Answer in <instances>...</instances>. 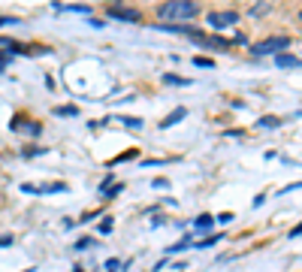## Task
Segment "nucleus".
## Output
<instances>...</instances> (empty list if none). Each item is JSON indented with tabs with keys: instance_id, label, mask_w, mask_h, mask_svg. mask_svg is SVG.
<instances>
[{
	"instance_id": "f257e3e1",
	"label": "nucleus",
	"mask_w": 302,
	"mask_h": 272,
	"mask_svg": "<svg viewBox=\"0 0 302 272\" xmlns=\"http://www.w3.org/2000/svg\"><path fill=\"white\" fill-rule=\"evenodd\" d=\"M157 12L166 21H178V18H194L200 12V6L191 3V0H169V3H160L157 6Z\"/></svg>"
},
{
	"instance_id": "f03ea898",
	"label": "nucleus",
	"mask_w": 302,
	"mask_h": 272,
	"mask_svg": "<svg viewBox=\"0 0 302 272\" xmlns=\"http://www.w3.org/2000/svg\"><path fill=\"white\" fill-rule=\"evenodd\" d=\"M284 49H290V36H269V40L251 46L254 55H284Z\"/></svg>"
},
{
	"instance_id": "7ed1b4c3",
	"label": "nucleus",
	"mask_w": 302,
	"mask_h": 272,
	"mask_svg": "<svg viewBox=\"0 0 302 272\" xmlns=\"http://www.w3.org/2000/svg\"><path fill=\"white\" fill-rule=\"evenodd\" d=\"M184 33L191 36V40H197L200 46H206V49H221V52H226L233 46V40H224V36H206V33H200V30H194V27H184Z\"/></svg>"
},
{
	"instance_id": "20e7f679",
	"label": "nucleus",
	"mask_w": 302,
	"mask_h": 272,
	"mask_svg": "<svg viewBox=\"0 0 302 272\" xmlns=\"http://www.w3.org/2000/svg\"><path fill=\"white\" fill-rule=\"evenodd\" d=\"M106 15L109 18H118V21H142V12L133 9V6H118V3H109L106 6Z\"/></svg>"
},
{
	"instance_id": "39448f33",
	"label": "nucleus",
	"mask_w": 302,
	"mask_h": 272,
	"mask_svg": "<svg viewBox=\"0 0 302 272\" xmlns=\"http://www.w3.org/2000/svg\"><path fill=\"white\" fill-rule=\"evenodd\" d=\"M236 21H239V12H236V9L209 12V27H215V30H221V27H226V24H236Z\"/></svg>"
},
{
	"instance_id": "423d86ee",
	"label": "nucleus",
	"mask_w": 302,
	"mask_h": 272,
	"mask_svg": "<svg viewBox=\"0 0 302 272\" xmlns=\"http://www.w3.org/2000/svg\"><path fill=\"white\" fill-rule=\"evenodd\" d=\"M181 118H187V109H184V106H178V109H175L172 115H166V118H163V124H160V127H163V130H169V127H172V124H178Z\"/></svg>"
},
{
	"instance_id": "0eeeda50",
	"label": "nucleus",
	"mask_w": 302,
	"mask_h": 272,
	"mask_svg": "<svg viewBox=\"0 0 302 272\" xmlns=\"http://www.w3.org/2000/svg\"><path fill=\"white\" fill-rule=\"evenodd\" d=\"M0 46L9 49L12 55H24V46H21V43H15V40H9V36H0Z\"/></svg>"
},
{
	"instance_id": "6e6552de",
	"label": "nucleus",
	"mask_w": 302,
	"mask_h": 272,
	"mask_svg": "<svg viewBox=\"0 0 302 272\" xmlns=\"http://www.w3.org/2000/svg\"><path fill=\"white\" fill-rule=\"evenodd\" d=\"M191 242H194V236H184V239H178L175 245H169V248H166V257H169V254H178V251H184V248H191Z\"/></svg>"
},
{
	"instance_id": "1a4fd4ad",
	"label": "nucleus",
	"mask_w": 302,
	"mask_h": 272,
	"mask_svg": "<svg viewBox=\"0 0 302 272\" xmlns=\"http://www.w3.org/2000/svg\"><path fill=\"white\" fill-rule=\"evenodd\" d=\"M212 224H215V218H212V215H206V212L194 218V230H209Z\"/></svg>"
},
{
	"instance_id": "9d476101",
	"label": "nucleus",
	"mask_w": 302,
	"mask_h": 272,
	"mask_svg": "<svg viewBox=\"0 0 302 272\" xmlns=\"http://www.w3.org/2000/svg\"><path fill=\"white\" fill-rule=\"evenodd\" d=\"M257 124H260V127H263V130H275V127H278V124H281V121H278V118H275V115H263V118H260V121H257Z\"/></svg>"
},
{
	"instance_id": "9b49d317",
	"label": "nucleus",
	"mask_w": 302,
	"mask_h": 272,
	"mask_svg": "<svg viewBox=\"0 0 302 272\" xmlns=\"http://www.w3.org/2000/svg\"><path fill=\"white\" fill-rule=\"evenodd\" d=\"M221 239H224V233H215V236H206V239H200L194 248H212V245H218Z\"/></svg>"
},
{
	"instance_id": "f8f14e48",
	"label": "nucleus",
	"mask_w": 302,
	"mask_h": 272,
	"mask_svg": "<svg viewBox=\"0 0 302 272\" xmlns=\"http://www.w3.org/2000/svg\"><path fill=\"white\" fill-rule=\"evenodd\" d=\"M163 82H166V85H181V88H184V85H191V79H181V76H175V73H166V76H163Z\"/></svg>"
},
{
	"instance_id": "ddd939ff",
	"label": "nucleus",
	"mask_w": 302,
	"mask_h": 272,
	"mask_svg": "<svg viewBox=\"0 0 302 272\" xmlns=\"http://www.w3.org/2000/svg\"><path fill=\"white\" fill-rule=\"evenodd\" d=\"M55 115H61V118H76V115H79V109H76V106H58Z\"/></svg>"
},
{
	"instance_id": "4468645a",
	"label": "nucleus",
	"mask_w": 302,
	"mask_h": 272,
	"mask_svg": "<svg viewBox=\"0 0 302 272\" xmlns=\"http://www.w3.org/2000/svg\"><path fill=\"white\" fill-rule=\"evenodd\" d=\"M275 64H278V67H296V64H302V61H299V58H293V55H278V58H275Z\"/></svg>"
},
{
	"instance_id": "2eb2a0df",
	"label": "nucleus",
	"mask_w": 302,
	"mask_h": 272,
	"mask_svg": "<svg viewBox=\"0 0 302 272\" xmlns=\"http://www.w3.org/2000/svg\"><path fill=\"white\" fill-rule=\"evenodd\" d=\"M121 124H127L130 130H139V127H142V121H139V118H130V115H121Z\"/></svg>"
},
{
	"instance_id": "dca6fc26",
	"label": "nucleus",
	"mask_w": 302,
	"mask_h": 272,
	"mask_svg": "<svg viewBox=\"0 0 302 272\" xmlns=\"http://www.w3.org/2000/svg\"><path fill=\"white\" fill-rule=\"evenodd\" d=\"M91 245H94V239H91V236H82L79 242H76V251H88Z\"/></svg>"
},
{
	"instance_id": "f3484780",
	"label": "nucleus",
	"mask_w": 302,
	"mask_h": 272,
	"mask_svg": "<svg viewBox=\"0 0 302 272\" xmlns=\"http://www.w3.org/2000/svg\"><path fill=\"white\" fill-rule=\"evenodd\" d=\"M121 190H124V184H112V187H106L103 193H106V200H112V197H118Z\"/></svg>"
},
{
	"instance_id": "a211bd4d",
	"label": "nucleus",
	"mask_w": 302,
	"mask_h": 272,
	"mask_svg": "<svg viewBox=\"0 0 302 272\" xmlns=\"http://www.w3.org/2000/svg\"><path fill=\"white\" fill-rule=\"evenodd\" d=\"M106 272H121V260H118V257L106 260Z\"/></svg>"
},
{
	"instance_id": "6ab92c4d",
	"label": "nucleus",
	"mask_w": 302,
	"mask_h": 272,
	"mask_svg": "<svg viewBox=\"0 0 302 272\" xmlns=\"http://www.w3.org/2000/svg\"><path fill=\"white\" fill-rule=\"evenodd\" d=\"M194 67H203V70H212V67H215V61H209V58H194Z\"/></svg>"
},
{
	"instance_id": "aec40b11",
	"label": "nucleus",
	"mask_w": 302,
	"mask_h": 272,
	"mask_svg": "<svg viewBox=\"0 0 302 272\" xmlns=\"http://www.w3.org/2000/svg\"><path fill=\"white\" fill-rule=\"evenodd\" d=\"M0 24H21V18H15V15H0Z\"/></svg>"
},
{
	"instance_id": "412c9836",
	"label": "nucleus",
	"mask_w": 302,
	"mask_h": 272,
	"mask_svg": "<svg viewBox=\"0 0 302 272\" xmlns=\"http://www.w3.org/2000/svg\"><path fill=\"white\" fill-rule=\"evenodd\" d=\"M49 148H30V151H21L24 154V158H36V154H46Z\"/></svg>"
},
{
	"instance_id": "4be33fe9",
	"label": "nucleus",
	"mask_w": 302,
	"mask_h": 272,
	"mask_svg": "<svg viewBox=\"0 0 302 272\" xmlns=\"http://www.w3.org/2000/svg\"><path fill=\"white\" fill-rule=\"evenodd\" d=\"M136 158V151H127V154H121V158H115L112 164H124V161H133Z\"/></svg>"
},
{
	"instance_id": "5701e85b",
	"label": "nucleus",
	"mask_w": 302,
	"mask_h": 272,
	"mask_svg": "<svg viewBox=\"0 0 302 272\" xmlns=\"http://www.w3.org/2000/svg\"><path fill=\"white\" fill-rule=\"evenodd\" d=\"M61 9H70V12H82V15H88V12H91L88 6H61Z\"/></svg>"
},
{
	"instance_id": "b1692460",
	"label": "nucleus",
	"mask_w": 302,
	"mask_h": 272,
	"mask_svg": "<svg viewBox=\"0 0 302 272\" xmlns=\"http://www.w3.org/2000/svg\"><path fill=\"white\" fill-rule=\"evenodd\" d=\"M27 133H30V136H40V133H43V127H40V124H30V127H27Z\"/></svg>"
},
{
	"instance_id": "393cba45",
	"label": "nucleus",
	"mask_w": 302,
	"mask_h": 272,
	"mask_svg": "<svg viewBox=\"0 0 302 272\" xmlns=\"http://www.w3.org/2000/svg\"><path fill=\"white\" fill-rule=\"evenodd\" d=\"M215 221H218V224H226V221H233V215H230V212H224V215H218Z\"/></svg>"
},
{
	"instance_id": "a878e982",
	"label": "nucleus",
	"mask_w": 302,
	"mask_h": 272,
	"mask_svg": "<svg viewBox=\"0 0 302 272\" xmlns=\"http://www.w3.org/2000/svg\"><path fill=\"white\" fill-rule=\"evenodd\" d=\"M6 245H12V236L6 233V236H0V248H6Z\"/></svg>"
},
{
	"instance_id": "bb28decb",
	"label": "nucleus",
	"mask_w": 302,
	"mask_h": 272,
	"mask_svg": "<svg viewBox=\"0 0 302 272\" xmlns=\"http://www.w3.org/2000/svg\"><path fill=\"white\" fill-rule=\"evenodd\" d=\"M290 236H293V239H296V236H302V224H296V227L290 230Z\"/></svg>"
},
{
	"instance_id": "cd10ccee",
	"label": "nucleus",
	"mask_w": 302,
	"mask_h": 272,
	"mask_svg": "<svg viewBox=\"0 0 302 272\" xmlns=\"http://www.w3.org/2000/svg\"><path fill=\"white\" fill-rule=\"evenodd\" d=\"M299 187H302V181H296V184H290V187H284L281 193H290V190H299Z\"/></svg>"
},
{
	"instance_id": "c85d7f7f",
	"label": "nucleus",
	"mask_w": 302,
	"mask_h": 272,
	"mask_svg": "<svg viewBox=\"0 0 302 272\" xmlns=\"http://www.w3.org/2000/svg\"><path fill=\"white\" fill-rule=\"evenodd\" d=\"M73 272H82V269H73Z\"/></svg>"
}]
</instances>
